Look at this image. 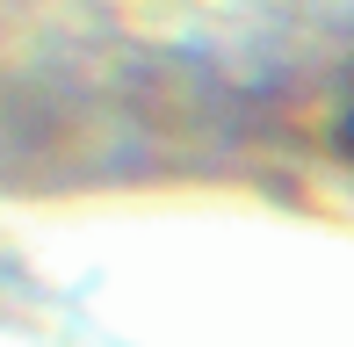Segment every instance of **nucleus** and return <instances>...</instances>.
I'll use <instances>...</instances> for the list:
<instances>
[{
  "mask_svg": "<svg viewBox=\"0 0 354 347\" xmlns=\"http://www.w3.org/2000/svg\"><path fill=\"white\" fill-rule=\"evenodd\" d=\"M340 152H347V167H354V102H347V116H340Z\"/></svg>",
  "mask_w": 354,
  "mask_h": 347,
  "instance_id": "f257e3e1",
  "label": "nucleus"
}]
</instances>
